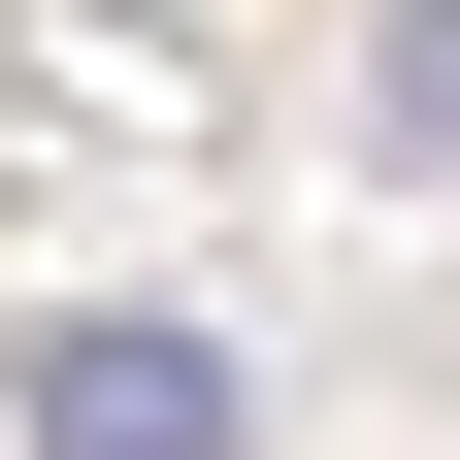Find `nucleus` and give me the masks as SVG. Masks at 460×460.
<instances>
[{
    "label": "nucleus",
    "instance_id": "1",
    "mask_svg": "<svg viewBox=\"0 0 460 460\" xmlns=\"http://www.w3.org/2000/svg\"><path fill=\"white\" fill-rule=\"evenodd\" d=\"M0 428H33V460H230V362L164 296H66L33 362H0Z\"/></svg>",
    "mask_w": 460,
    "mask_h": 460
},
{
    "label": "nucleus",
    "instance_id": "2",
    "mask_svg": "<svg viewBox=\"0 0 460 460\" xmlns=\"http://www.w3.org/2000/svg\"><path fill=\"white\" fill-rule=\"evenodd\" d=\"M394 164H460V0H394Z\"/></svg>",
    "mask_w": 460,
    "mask_h": 460
}]
</instances>
